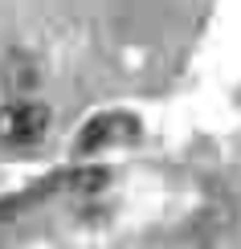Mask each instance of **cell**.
Wrapping results in <instances>:
<instances>
[{
  "label": "cell",
  "mask_w": 241,
  "mask_h": 249,
  "mask_svg": "<svg viewBox=\"0 0 241 249\" xmlns=\"http://www.w3.org/2000/svg\"><path fill=\"white\" fill-rule=\"evenodd\" d=\"M139 135V123L135 115H123V110H107V115H94L86 127L78 131V151L90 155V151H102L111 143H127Z\"/></svg>",
  "instance_id": "2"
},
{
  "label": "cell",
  "mask_w": 241,
  "mask_h": 249,
  "mask_svg": "<svg viewBox=\"0 0 241 249\" xmlns=\"http://www.w3.org/2000/svg\"><path fill=\"white\" fill-rule=\"evenodd\" d=\"M49 131V110L33 98H13L8 107H0V139L13 147H33L45 139Z\"/></svg>",
  "instance_id": "1"
},
{
  "label": "cell",
  "mask_w": 241,
  "mask_h": 249,
  "mask_svg": "<svg viewBox=\"0 0 241 249\" xmlns=\"http://www.w3.org/2000/svg\"><path fill=\"white\" fill-rule=\"evenodd\" d=\"M0 82H4V90L13 98H25V94H33L37 90V66H33V57L29 53H8V61L0 66Z\"/></svg>",
  "instance_id": "3"
}]
</instances>
